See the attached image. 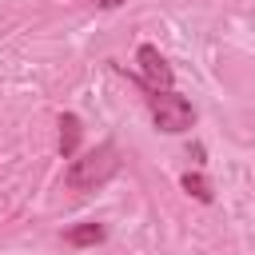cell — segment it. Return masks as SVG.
<instances>
[{"label": "cell", "instance_id": "1", "mask_svg": "<svg viewBox=\"0 0 255 255\" xmlns=\"http://www.w3.org/2000/svg\"><path fill=\"white\" fill-rule=\"evenodd\" d=\"M116 171H120V151H116V143H96L92 151L72 155V163H68V171H64V183H68L72 191H96V187L108 183Z\"/></svg>", "mask_w": 255, "mask_h": 255}, {"label": "cell", "instance_id": "2", "mask_svg": "<svg viewBox=\"0 0 255 255\" xmlns=\"http://www.w3.org/2000/svg\"><path fill=\"white\" fill-rule=\"evenodd\" d=\"M147 108H151L155 128L167 131V135H179V131H187L195 124V108L183 96H175V92H151L147 96Z\"/></svg>", "mask_w": 255, "mask_h": 255}, {"label": "cell", "instance_id": "3", "mask_svg": "<svg viewBox=\"0 0 255 255\" xmlns=\"http://www.w3.org/2000/svg\"><path fill=\"white\" fill-rule=\"evenodd\" d=\"M135 60H139V76H143L147 92H171V68H167V60L159 56V48L139 44Z\"/></svg>", "mask_w": 255, "mask_h": 255}, {"label": "cell", "instance_id": "4", "mask_svg": "<svg viewBox=\"0 0 255 255\" xmlns=\"http://www.w3.org/2000/svg\"><path fill=\"white\" fill-rule=\"evenodd\" d=\"M80 135H84V128H80V116H60V155L64 159H72V155H80Z\"/></svg>", "mask_w": 255, "mask_h": 255}, {"label": "cell", "instance_id": "5", "mask_svg": "<svg viewBox=\"0 0 255 255\" xmlns=\"http://www.w3.org/2000/svg\"><path fill=\"white\" fill-rule=\"evenodd\" d=\"M64 243H72V247L104 243V223H80V227H68V231H64Z\"/></svg>", "mask_w": 255, "mask_h": 255}, {"label": "cell", "instance_id": "6", "mask_svg": "<svg viewBox=\"0 0 255 255\" xmlns=\"http://www.w3.org/2000/svg\"><path fill=\"white\" fill-rule=\"evenodd\" d=\"M183 191H187V195H195L199 203H211V187H207V179H203V175H191V171H187V175H183Z\"/></svg>", "mask_w": 255, "mask_h": 255}, {"label": "cell", "instance_id": "7", "mask_svg": "<svg viewBox=\"0 0 255 255\" xmlns=\"http://www.w3.org/2000/svg\"><path fill=\"white\" fill-rule=\"evenodd\" d=\"M84 4H100V8H116V4H124V0H84Z\"/></svg>", "mask_w": 255, "mask_h": 255}]
</instances>
